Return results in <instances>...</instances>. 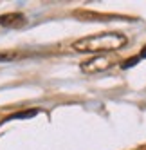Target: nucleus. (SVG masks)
Instances as JSON below:
<instances>
[{"instance_id": "nucleus-1", "label": "nucleus", "mask_w": 146, "mask_h": 150, "mask_svg": "<svg viewBox=\"0 0 146 150\" xmlns=\"http://www.w3.org/2000/svg\"><path fill=\"white\" fill-rule=\"evenodd\" d=\"M126 36L121 33H101L94 36H85L72 44L78 52H103V51H117L126 45Z\"/></svg>"}, {"instance_id": "nucleus-2", "label": "nucleus", "mask_w": 146, "mask_h": 150, "mask_svg": "<svg viewBox=\"0 0 146 150\" xmlns=\"http://www.w3.org/2000/svg\"><path fill=\"white\" fill-rule=\"evenodd\" d=\"M114 65V60L108 58V56H96L92 60H87L81 63V71L83 72H88V74H94V72H101V71H107Z\"/></svg>"}, {"instance_id": "nucleus-3", "label": "nucleus", "mask_w": 146, "mask_h": 150, "mask_svg": "<svg viewBox=\"0 0 146 150\" xmlns=\"http://www.w3.org/2000/svg\"><path fill=\"white\" fill-rule=\"evenodd\" d=\"M24 24H25V18L20 13H7V15L0 16V25H4V27H20Z\"/></svg>"}, {"instance_id": "nucleus-4", "label": "nucleus", "mask_w": 146, "mask_h": 150, "mask_svg": "<svg viewBox=\"0 0 146 150\" xmlns=\"http://www.w3.org/2000/svg\"><path fill=\"white\" fill-rule=\"evenodd\" d=\"M38 110H25V112H18V114H13L9 120H22V117H31V116H36Z\"/></svg>"}, {"instance_id": "nucleus-5", "label": "nucleus", "mask_w": 146, "mask_h": 150, "mask_svg": "<svg viewBox=\"0 0 146 150\" xmlns=\"http://www.w3.org/2000/svg\"><path fill=\"white\" fill-rule=\"evenodd\" d=\"M139 60H141L139 56H133V58H128L126 62H124V63H123V69H126V67H132V65H135V63H137Z\"/></svg>"}, {"instance_id": "nucleus-6", "label": "nucleus", "mask_w": 146, "mask_h": 150, "mask_svg": "<svg viewBox=\"0 0 146 150\" xmlns=\"http://www.w3.org/2000/svg\"><path fill=\"white\" fill-rule=\"evenodd\" d=\"M15 54L13 52H2V54H0V60H9V58H13Z\"/></svg>"}, {"instance_id": "nucleus-7", "label": "nucleus", "mask_w": 146, "mask_h": 150, "mask_svg": "<svg viewBox=\"0 0 146 150\" xmlns=\"http://www.w3.org/2000/svg\"><path fill=\"white\" fill-rule=\"evenodd\" d=\"M139 58H146V47L142 49V52H141V54H139Z\"/></svg>"}]
</instances>
